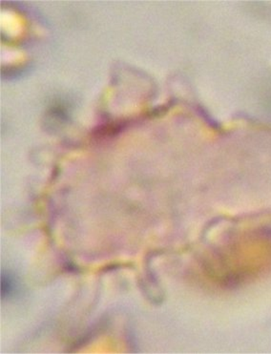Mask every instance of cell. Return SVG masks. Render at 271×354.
I'll use <instances>...</instances> for the list:
<instances>
[{
	"label": "cell",
	"instance_id": "6da1fadb",
	"mask_svg": "<svg viewBox=\"0 0 271 354\" xmlns=\"http://www.w3.org/2000/svg\"><path fill=\"white\" fill-rule=\"evenodd\" d=\"M220 263L223 278L230 285L257 276L271 265V231H252L233 240Z\"/></svg>",
	"mask_w": 271,
	"mask_h": 354
},
{
	"label": "cell",
	"instance_id": "7a4b0ae2",
	"mask_svg": "<svg viewBox=\"0 0 271 354\" xmlns=\"http://www.w3.org/2000/svg\"><path fill=\"white\" fill-rule=\"evenodd\" d=\"M16 290V282H15L14 278L12 275L8 273H2L1 277V297L2 299H7L12 295Z\"/></svg>",
	"mask_w": 271,
	"mask_h": 354
}]
</instances>
